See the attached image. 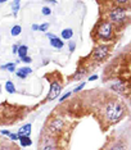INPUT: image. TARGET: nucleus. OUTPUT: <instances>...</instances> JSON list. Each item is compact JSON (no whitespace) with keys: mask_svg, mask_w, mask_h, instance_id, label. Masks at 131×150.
Segmentation results:
<instances>
[{"mask_svg":"<svg viewBox=\"0 0 131 150\" xmlns=\"http://www.w3.org/2000/svg\"><path fill=\"white\" fill-rule=\"evenodd\" d=\"M104 113H105V118L108 119L111 123H116V122H118L120 119L122 118L123 107L117 100H111L105 104Z\"/></svg>","mask_w":131,"mask_h":150,"instance_id":"obj_1","label":"nucleus"},{"mask_svg":"<svg viewBox=\"0 0 131 150\" xmlns=\"http://www.w3.org/2000/svg\"><path fill=\"white\" fill-rule=\"evenodd\" d=\"M108 18L112 23H116V25H121L126 21L127 18V11L125 6H115L112 8L108 13Z\"/></svg>","mask_w":131,"mask_h":150,"instance_id":"obj_2","label":"nucleus"},{"mask_svg":"<svg viewBox=\"0 0 131 150\" xmlns=\"http://www.w3.org/2000/svg\"><path fill=\"white\" fill-rule=\"evenodd\" d=\"M112 32H113V27L111 22H102L99 25L98 30H96V33H98V37L103 41H109L112 39Z\"/></svg>","mask_w":131,"mask_h":150,"instance_id":"obj_3","label":"nucleus"},{"mask_svg":"<svg viewBox=\"0 0 131 150\" xmlns=\"http://www.w3.org/2000/svg\"><path fill=\"white\" fill-rule=\"evenodd\" d=\"M108 54H109V47L107 45H98L93 50V57H94V59L98 60V62L104 60L105 58L108 57Z\"/></svg>","mask_w":131,"mask_h":150,"instance_id":"obj_4","label":"nucleus"},{"mask_svg":"<svg viewBox=\"0 0 131 150\" xmlns=\"http://www.w3.org/2000/svg\"><path fill=\"white\" fill-rule=\"evenodd\" d=\"M61 91H62L61 83L57 82V81H53V82L50 83V90H49V94H48L46 100H54L56 98L59 96Z\"/></svg>","mask_w":131,"mask_h":150,"instance_id":"obj_5","label":"nucleus"},{"mask_svg":"<svg viewBox=\"0 0 131 150\" xmlns=\"http://www.w3.org/2000/svg\"><path fill=\"white\" fill-rule=\"evenodd\" d=\"M63 126H64L63 119L54 118V119H51V121L49 122V131L53 132V134H57V132H61L62 131Z\"/></svg>","mask_w":131,"mask_h":150,"instance_id":"obj_6","label":"nucleus"},{"mask_svg":"<svg viewBox=\"0 0 131 150\" xmlns=\"http://www.w3.org/2000/svg\"><path fill=\"white\" fill-rule=\"evenodd\" d=\"M46 36L50 39V45L53 46V47H56V49H62V47L64 46L63 41H62L61 39H58L57 36L51 35V33H46Z\"/></svg>","mask_w":131,"mask_h":150,"instance_id":"obj_7","label":"nucleus"},{"mask_svg":"<svg viewBox=\"0 0 131 150\" xmlns=\"http://www.w3.org/2000/svg\"><path fill=\"white\" fill-rule=\"evenodd\" d=\"M30 73H32V69L30 67H23V68H19L18 71L16 72V74L18 76L19 78H26Z\"/></svg>","mask_w":131,"mask_h":150,"instance_id":"obj_8","label":"nucleus"},{"mask_svg":"<svg viewBox=\"0 0 131 150\" xmlns=\"http://www.w3.org/2000/svg\"><path fill=\"white\" fill-rule=\"evenodd\" d=\"M30 134H31V123L22 126L18 131V136H30Z\"/></svg>","mask_w":131,"mask_h":150,"instance_id":"obj_9","label":"nucleus"},{"mask_svg":"<svg viewBox=\"0 0 131 150\" xmlns=\"http://www.w3.org/2000/svg\"><path fill=\"white\" fill-rule=\"evenodd\" d=\"M72 36H73V31H72V28H66V30L62 31V39L70 40Z\"/></svg>","mask_w":131,"mask_h":150,"instance_id":"obj_10","label":"nucleus"},{"mask_svg":"<svg viewBox=\"0 0 131 150\" xmlns=\"http://www.w3.org/2000/svg\"><path fill=\"white\" fill-rule=\"evenodd\" d=\"M27 52H28V47H27L26 45H21L19 47H18V55H19V58L22 59V58H25V57H27Z\"/></svg>","mask_w":131,"mask_h":150,"instance_id":"obj_11","label":"nucleus"},{"mask_svg":"<svg viewBox=\"0 0 131 150\" xmlns=\"http://www.w3.org/2000/svg\"><path fill=\"white\" fill-rule=\"evenodd\" d=\"M5 91H8L9 94H14L16 93V86L12 81H6L5 82Z\"/></svg>","mask_w":131,"mask_h":150,"instance_id":"obj_12","label":"nucleus"},{"mask_svg":"<svg viewBox=\"0 0 131 150\" xmlns=\"http://www.w3.org/2000/svg\"><path fill=\"white\" fill-rule=\"evenodd\" d=\"M19 141L22 146H30L31 145V139L28 136H19Z\"/></svg>","mask_w":131,"mask_h":150,"instance_id":"obj_13","label":"nucleus"},{"mask_svg":"<svg viewBox=\"0 0 131 150\" xmlns=\"http://www.w3.org/2000/svg\"><path fill=\"white\" fill-rule=\"evenodd\" d=\"M21 32H22V27H21L19 25L13 26V27H12V30H10V33H12L13 36H18Z\"/></svg>","mask_w":131,"mask_h":150,"instance_id":"obj_14","label":"nucleus"},{"mask_svg":"<svg viewBox=\"0 0 131 150\" xmlns=\"http://www.w3.org/2000/svg\"><path fill=\"white\" fill-rule=\"evenodd\" d=\"M0 68H1V69L9 71V72H14L16 71V64L14 63H8V64H5V66H1Z\"/></svg>","mask_w":131,"mask_h":150,"instance_id":"obj_15","label":"nucleus"},{"mask_svg":"<svg viewBox=\"0 0 131 150\" xmlns=\"http://www.w3.org/2000/svg\"><path fill=\"white\" fill-rule=\"evenodd\" d=\"M19 6H21V3L17 0V1L13 3V5H12V8H13V14H14V17L17 16V13H18L19 11Z\"/></svg>","mask_w":131,"mask_h":150,"instance_id":"obj_16","label":"nucleus"},{"mask_svg":"<svg viewBox=\"0 0 131 150\" xmlns=\"http://www.w3.org/2000/svg\"><path fill=\"white\" fill-rule=\"evenodd\" d=\"M111 87L113 88V90L118 91V93H122V91H123V85H122L121 82H117V83H115V85H112Z\"/></svg>","mask_w":131,"mask_h":150,"instance_id":"obj_17","label":"nucleus"},{"mask_svg":"<svg viewBox=\"0 0 131 150\" xmlns=\"http://www.w3.org/2000/svg\"><path fill=\"white\" fill-rule=\"evenodd\" d=\"M86 73V71L85 69H78L77 72H76L75 74H73V78H76V80H80V78L84 76V74Z\"/></svg>","mask_w":131,"mask_h":150,"instance_id":"obj_18","label":"nucleus"},{"mask_svg":"<svg viewBox=\"0 0 131 150\" xmlns=\"http://www.w3.org/2000/svg\"><path fill=\"white\" fill-rule=\"evenodd\" d=\"M108 150H125V146H123L122 144H116V145L111 146Z\"/></svg>","mask_w":131,"mask_h":150,"instance_id":"obj_19","label":"nucleus"},{"mask_svg":"<svg viewBox=\"0 0 131 150\" xmlns=\"http://www.w3.org/2000/svg\"><path fill=\"white\" fill-rule=\"evenodd\" d=\"M41 13H43L44 16H50V13H51V9L49 8V6H44V8L41 9Z\"/></svg>","mask_w":131,"mask_h":150,"instance_id":"obj_20","label":"nucleus"},{"mask_svg":"<svg viewBox=\"0 0 131 150\" xmlns=\"http://www.w3.org/2000/svg\"><path fill=\"white\" fill-rule=\"evenodd\" d=\"M49 28V23H43V25H40V28L39 31H43V32H46V30Z\"/></svg>","mask_w":131,"mask_h":150,"instance_id":"obj_21","label":"nucleus"},{"mask_svg":"<svg viewBox=\"0 0 131 150\" xmlns=\"http://www.w3.org/2000/svg\"><path fill=\"white\" fill-rule=\"evenodd\" d=\"M43 150H56V148H54L53 144H46V145H44Z\"/></svg>","mask_w":131,"mask_h":150,"instance_id":"obj_22","label":"nucleus"},{"mask_svg":"<svg viewBox=\"0 0 131 150\" xmlns=\"http://www.w3.org/2000/svg\"><path fill=\"white\" fill-rule=\"evenodd\" d=\"M85 85H86V81H85V82H82V83H80V85H78V86H77V87H76L75 90H73V93H77V91H80L81 88H84V86H85Z\"/></svg>","mask_w":131,"mask_h":150,"instance_id":"obj_23","label":"nucleus"},{"mask_svg":"<svg viewBox=\"0 0 131 150\" xmlns=\"http://www.w3.org/2000/svg\"><path fill=\"white\" fill-rule=\"evenodd\" d=\"M71 94H72V93H67V94H64L63 96H61L59 101H61V103H62V101H64V100H66V99H67V98H70V96H71Z\"/></svg>","mask_w":131,"mask_h":150,"instance_id":"obj_24","label":"nucleus"},{"mask_svg":"<svg viewBox=\"0 0 131 150\" xmlns=\"http://www.w3.org/2000/svg\"><path fill=\"white\" fill-rule=\"evenodd\" d=\"M68 46H70V52H73V50L76 49V44L73 41H70V44H68Z\"/></svg>","mask_w":131,"mask_h":150,"instance_id":"obj_25","label":"nucleus"},{"mask_svg":"<svg viewBox=\"0 0 131 150\" xmlns=\"http://www.w3.org/2000/svg\"><path fill=\"white\" fill-rule=\"evenodd\" d=\"M21 60H22V62H25V63H31V62H32V59H31V58H30L28 55L25 57V58H22Z\"/></svg>","mask_w":131,"mask_h":150,"instance_id":"obj_26","label":"nucleus"},{"mask_svg":"<svg viewBox=\"0 0 131 150\" xmlns=\"http://www.w3.org/2000/svg\"><path fill=\"white\" fill-rule=\"evenodd\" d=\"M9 139H12V140H19V136H18V134H10L9 135Z\"/></svg>","mask_w":131,"mask_h":150,"instance_id":"obj_27","label":"nucleus"},{"mask_svg":"<svg viewBox=\"0 0 131 150\" xmlns=\"http://www.w3.org/2000/svg\"><path fill=\"white\" fill-rule=\"evenodd\" d=\"M39 28H40V25H32V30H33V31H39Z\"/></svg>","mask_w":131,"mask_h":150,"instance_id":"obj_28","label":"nucleus"},{"mask_svg":"<svg viewBox=\"0 0 131 150\" xmlns=\"http://www.w3.org/2000/svg\"><path fill=\"white\" fill-rule=\"evenodd\" d=\"M18 45H14V46H13V53H14V54H17V53H18Z\"/></svg>","mask_w":131,"mask_h":150,"instance_id":"obj_29","label":"nucleus"},{"mask_svg":"<svg viewBox=\"0 0 131 150\" xmlns=\"http://www.w3.org/2000/svg\"><path fill=\"white\" fill-rule=\"evenodd\" d=\"M1 134H3V135H6V136H9L10 134H12V132H9V131H6V129H3V131H1Z\"/></svg>","mask_w":131,"mask_h":150,"instance_id":"obj_30","label":"nucleus"},{"mask_svg":"<svg viewBox=\"0 0 131 150\" xmlns=\"http://www.w3.org/2000/svg\"><path fill=\"white\" fill-rule=\"evenodd\" d=\"M96 78H98V76H96V74H93L91 77H89V81H94V80H96Z\"/></svg>","mask_w":131,"mask_h":150,"instance_id":"obj_31","label":"nucleus"},{"mask_svg":"<svg viewBox=\"0 0 131 150\" xmlns=\"http://www.w3.org/2000/svg\"><path fill=\"white\" fill-rule=\"evenodd\" d=\"M0 150H10V149L6 145H4V146H1V148H0Z\"/></svg>","mask_w":131,"mask_h":150,"instance_id":"obj_32","label":"nucleus"},{"mask_svg":"<svg viewBox=\"0 0 131 150\" xmlns=\"http://www.w3.org/2000/svg\"><path fill=\"white\" fill-rule=\"evenodd\" d=\"M0 90H1V86H0Z\"/></svg>","mask_w":131,"mask_h":150,"instance_id":"obj_33","label":"nucleus"}]
</instances>
